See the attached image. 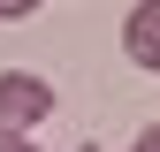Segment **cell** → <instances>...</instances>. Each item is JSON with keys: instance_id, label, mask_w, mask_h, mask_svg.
Returning a JSON list of instances; mask_svg holds the SVG:
<instances>
[{"instance_id": "4", "label": "cell", "mask_w": 160, "mask_h": 152, "mask_svg": "<svg viewBox=\"0 0 160 152\" xmlns=\"http://www.w3.org/2000/svg\"><path fill=\"white\" fill-rule=\"evenodd\" d=\"M0 152H31V137H15V129H0Z\"/></svg>"}, {"instance_id": "3", "label": "cell", "mask_w": 160, "mask_h": 152, "mask_svg": "<svg viewBox=\"0 0 160 152\" xmlns=\"http://www.w3.org/2000/svg\"><path fill=\"white\" fill-rule=\"evenodd\" d=\"M31 8H38V0H0V23H23Z\"/></svg>"}, {"instance_id": "1", "label": "cell", "mask_w": 160, "mask_h": 152, "mask_svg": "<svg viewBox=\"0 0 160 152\" xmlns=\"http://www.w3.org/2000/svg\"><path fill=\"white\" fill-rule=\"evenodd\" d=\"M46 114H53V84H46V76H31V69H0V129L31 137Z\"/></svg>"}, {"instance_id": "6", "label": "cell", "mask_w": 160, "mask_h": 152, "mask_svg": "<svg viewBox=\"0 0 160 152\" xmlns=\"http://www.w3.org/2000/svg\"><path fill=\"white\" fill-rule=\"evenodd\" d=\"M76 152H99V145H76Z\"/></svg>"}, {"instance_id": "5", "label": "cell", "mask_w": 160, "mask_h": 152, "mask_svg": "<svg viewBox=\"0 0 160 152\" xmlns=\"http://www.w3.org/2000/svg\"><path fill=\"white\" fill-rule=\"evenodd\" d=\"M137 152H160V122H152V129H137Z\"/></svg>"}, {"instance_id": "2", "label": "cell", "mask_w": 160, "mask_h": 152, "mask_svg": "<svg viewBox=\"0 0 160 152\" xmlns=\"http://www.w3.org/2000/svg\"><path fill=\"white\" fill-rule=\"evenodd\" d=\"M122 53L145 76H160V0H137L130 8V23H122Z\"/></svg>"}]
</instances>
